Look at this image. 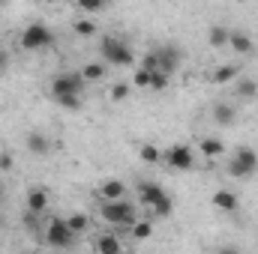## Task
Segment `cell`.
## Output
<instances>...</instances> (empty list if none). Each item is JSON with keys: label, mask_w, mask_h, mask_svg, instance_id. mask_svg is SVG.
Instances as JSON below:
<instances>
[{"label": "cell", "mask_w": 258, "mask_h": 254, "mask_svg": "<svg viewBox=\"0 0 258 254\" xmlns=\"http://www.w3.org/2000/svg\"><path fill=\"white\" fill-rule=\"evenodd\" d=\"M99 54L102 60L111 66H135V54L126 42H120L117 36H102L99 39Z\"/></svg>", "instance_id": "7a4b0ae2"}, {"label": "cell", "mask_w": 258, "mask_h": 254, "mask_svg": "<svg viewBox=\"0 0 258 254\" xmlns=\"http://www.w3.org/2000/svg\"><path fill=\"white\" fill-rule=\"evenodd\" d=\"M3 3H6V0H0V6H3Z\"/></svg>", "instance_id": "836d02e7"}, {"label": "cell", "mask_w": 258, "mask_h": 254, "mask_svg": "<svg viewBox=\"0 0 258 254\" xmlns=\"http://www.w3.org/2000/svg\"><path fill=\"white\" fill-rule=\"evenodd\" d=\"M81 78H84V81H102V78H105V63L81 66Z\"/></svg>", "instance_id": "ffe728a7"}, {"label": "cell", "mask_w": 258, "mask_h": 254, "mask_svg": "<svg viewBox=\"0 0 258 254\" xmlns=\"http://www.w3.org/2000/svg\"><path fill=\"white\" fill-rule=\"evenodd\" d=\"M45 206H48V194H45V191H42V189H30V191H27V209H30L33 215H36V212H42Z\"/></svg>", "instance_id": "5bb4252c"}, {"label": "cell", "mask_w": 258, "mask_h": 254, "mask_svg": "<svg viewBox=\"0 0 258 254\" xmlns=\"http://www.w3.org/2000/svg\"><path fill=\"white\" fill-rule=\"evenodd\" d=\"M0 171H12V156L9 153H0Z\"/></svg>", "instance_id": "1f68e13d"}, {"label": "cell", "mask_w": 258, "mask_h": 254, "mask_svg": "<svg viewBox=\"0 0 258 254\" xmlns=\"http://www.w3.org/2000/svg\"><path fill=\"white\" fill-rule=\"evenodd\" d=\"M162 162H168V168H174V171H189L195 165V153L186 144H174L168 153H162Z\"/></svg>", "instance_id": "52a82bcc"}, {"label": "cell", "mask_w": 258, "mask_h": 254, "mask_svg": "<svg viewBox=\"0 0 258 254\" xmlns=\"http://www.w3.org/2000/svg\"><path fill=\"white\" fill-rule=\"evenodd\" d=\"M126 194V186L120 180H102L99 183V197L102 200H114V197H123Z\"/></svg>", "instance_id": "4fadbf2b"}, {"label": "cell", "mask_w": 258, "mask_h": 254, "mask_svg": "<svg viewBox=\"0 0 258 254\" xmlns=\"http://www.w3.org/2000/svg\"><path fill=\"white\" fill-rule=\"evenodd\" d=\"M138 156H141V162H147V165H159V162H162V150L153 147V144H144V147L138 150Z\"/></svg>", "instance_id": "d6986e66"}, {"label": "cell", "mask_w": 258, "mask_h": 254, "mask_svg": "<svg viewBox=\"0 0 258 254\" xmlns=\"http://www.w3.org/2000/svg\"><path fill=\"white\" fill-rule=\"evenodd\" d=\"M141 69H147V72L159 69V54H156V51H147V54L141 57Z\"/></svg>", "instance_id": "f546056e"}, {"label": "cell", "mask_w": 258, "mask_h": 254, "mask_svg": "<svg viewBox=\"0 0 258 254\" xmlns=\"http://www.w3.org/2000/svg\"><path fill=\"white\" fill-rule=\"evenodd\" d=\"M138 200L144 206H150L156 215H171V209H174V200L165 194L162 186H156V183H141L138 186Z\"/></svg>", "instance_id": "3957f363"}, {"label": "cell", "mask_w": 258, "mask_h": 254, "mask_svg": "<svg viewBox=\"0 0 258 254\" xmlns=\"http://www.w3.org/2000/svg\"><path fill=\"white\" fill-rule=\"evenodd\" d=\"M96 248H99V251H105V254H114V251H120V248H123V242H120L117 236H111V233H105V236H99V242H96Z\"/></svg>", "instance_id": "44dd1931"}, {"label": "cell", "mask_w": 258, "mask_h": 254, "mask_svg": "<svg viewBox=\"0 0 258 254\" xmlns=\"http://www.w3.org/2000/svg\"><path fill=\"white\" fill-rule=\"evenodd\" d=\"M45 239L54 248H69L75 242V233H72V227H69L66 218H51L48 221V230H45Z\"/></svg>", "instance_id": "8992f818"}, {"label": "cell", "mask_w": 258, "mask_h": 254, "mask_svg": "<svg viewBox=\"0 0 258 254\" xmlns=\"http://www.w3.org/2000/svg\"><path fill=\"white\" fill-rule=\"evenodd\" d=\"M258 171V153L249 147H240L231 159H228V177L234 180H246Z\"/></svg>", "instance_id": "277c9868"}, {"label": "cell", "mask_w": 258, "mask_h": 254, "mask_svg": "<svg viewBox=\"0 0 258 254\" xmlns=\"http://www.w3.org/2000/svg\"><path fill=\"white\" fill-rule=\"evenodd\" d=\"M237 96H240V99H255L258 84L255 81H240V84H237Z\"/></svg>", "instance_id": "d4e9b609"}, {"label": "cell", "mask_w": 258, "mask_h": 254, "mask_svg": "<svg viewBox=\"0 0 258 254\" xmlns=\"http://www.w3.org/2000/svg\"><path fill=\"white\" fill-rule=\"evenodd\" d=\"M45 3H63V0H45Z\"/></svg>", "instance_id": "d6a6232c"}, {"label": "cell", "mask_w": 258, "mask_h": 254, "mask_svg": "<svg viewBox=\"0 0 258 254\" xmlns=\"http://www.w3.org/2000/svg\"><path fill=\"white\" fill-rule=\"evenodd\" d=\"M99 215L108 221V224H117V227H132L135 221H138V212H135V206L123 200V197H114V200H102V206H99Z\"/></svg>", "instance_id": "6da1fadb"}, {"label": "cell", "mask_w": 258, "mask_h": 254, "mask_svg": "<svg viewBox=\"0 0 258 254\" xmlns=\"http://www.w3.org/2000/svg\"><path fill=\"white\" fill-rule=\"evenodd\" d=\"M66 221H69L72 233H81V230H87V227H90V221H87V215H84V212H75V215H69Z\"/></svg>", "instance_id": "cb8c5ba5"}, {"label": "cell", "mask_w": 258, "mask_h": 254, "mask_svg": "<svg viewBox=\"0 0 258 254\" xmlns=\"http://www.w3.org/2000/svg\"><path fill=\"white\" fill-rule=\"evenodd\" d=\"M132 87H150V72L147 69H138L135 78H132Z\"/></svg>", "instance_id": "4dcf8cb0"}, {"label": "cell", "mask_w": 258, "mask_h": 254, "mask_svg": "<svg viewBox=\"0 0 258 254\" xmlns=\"http://www.w3.org/2000/svg\"><path fill=\"white\" fill-rule=\"evenodd\" d=\"M228 48H234L237 54H252V39H249V33H243V30H228Z\"/></svg>", "instance_id": "30bf717a"}, {"label": "cell", "mask_w": 258, "mask_h": 254, "mask_svg": "<svg viewBox=\"0 0 258 254\" xmlns=\"http://www.w3.org/2000/svg\"><path fill=\"white\" fill-rule=\"evenodd\" d=\"M129 90H132V87H129L126 81H117V84L111 87V99H114V102H123V99H129Z\"/></svg>", "instance_id": "4316f807"}, {"label": "cell", "mask_w": 258, "mask_h": 254, "mask_svg": "<svg viewBox=\"0 0 258 254\" xmlns=\"http://www.w3.org/2000/svg\"><path fill=\"white\" fill-rule=\"evenodd\" d=\"M225 153V144L222 141H216V138H204L201 141V156L204 159H216V156H222Z\"/></svg>", "instance_id": "2e32d148"}, {"label": "cell", "mask_w": 258, "mask_h": 254, "mask_svg": "<svg viewBox=\"0 0 258 254\" xmlns=\"http://www.w3.org/2000/svg\"><path fill=\"white\" fill-rule=\"evenodd\" d=\"M237 78V66H219L213 72V84H231Z\"/></svg>", "instance_id": "7402d4cb"}, {"label": "cell", "mask_w": 258, "mask_h": 254, "mask_svg": "<svg viewBox=\"0 0 258 254\" xmlns=\"http://www.w3.org/2000/svg\"><path fill=\"white\" fill-rule=\"evenodd\" d=\"M75 33H78V36H93V33H96V24L87 21V18H78V21H75Z\"/></svg>", "instance_id": "83f0119b"}, {"label": "cell", "mask_w": 258, "mask_h": 254, "mask_svg": "<svg viewBox=\"0 0 258 254\" xmlns=\"http://www.w3.org/2000/svg\"><path fill=\"white\" fill-rule=\"evenodd\" d=\"M213 120H216L219 126H234L237 114H234V108H228V105H216V108H213Z\"/></svg>", "instance_id": "ac0fdd59"}, {"label": "cell", "mask_w": 258, "mask_h": 254, "mask_svg": "<svg viewBox=\"0 0 258 254\" xmlns=\"http://www.w3.org/2000/svg\"><path fill=\"white\" fill-rule=\"evenodd\" d=\"M129 230H132V236H135V239H147V236L153 233V224H150V221H135Z\"/></svg>", "instance_id": "484cf974"}, {"label": "cell", "mask_w": 258, "mask_h": 254, "mask_svg": "<svg viewBox=\"0 0 258 254\" xmlns=\"http://www.w3.org/2000/svg\"><path fill=\"white\" fill-rule=\"evenodd\" d=\"M54 42V33L45 27V24H27L24 27V33H21V48L24 51H42V48H48Z\"/></svg>", "instance_id": "5b68a950"}, {"label": "cell", "mask_w": 258, "mask_h": 254, "mask_svg": "<svg viewBox=\"0 0 258 254\" xmlns=\"http://www.w3.org/2000/svg\"><path fill=\"white\" fill-rule=\"evenodd\" d=\"M51 99L66 111H81V93H60V96H51Z\"/></svg>", "instance_id": "e0dca14e"}, {"label": "cell", "mask_w": 258, "mask_h": 254, "mask_svg": "<svg viewBox=\"0 0 258 254\" xmlns=\"http://www.w3.org/2000/svg\"><path fill=\"white\" fill-rule=\"evenodd\" d=\"M207 42H210V48H225V45H228V27L213 24V27L207 30Z\"/></svg>", "instance_id": "9a60e30c"}, {"label": "cell", "mask_w": 258, "mask_h": 254, "mask_svg": "<svg viewBox=\"0 0 258 254\" xmlns=\"http://www.w3.org/2000/svg\"><path fill=\"white\" fill-rule=\"evenodd\" d=\"M75 3H78V9H84V12H99V9L108 6V0H75Z\"/></svg>", "instance_id": "f1b7e54d"}, {"label": "cell", "mask_w": 258, "mask_h": 254, "mask_svg": "<svg viewBox=\"0 0 258 254\" xmlns=\"http://www.w3.org/2000/svg\"><path fill=\"white\" fill-rule=\"evenodd\" d=\"M24 144H27V150H30L36 159H42V156L51 153V141H48V135H42V132H30Z\"/></svg>", "instance_id": "9c48e42d"}, {"label": "cell", "mask_w": 258, "mask_h": 254, "mask_svg": "<svg viewBox=\"0 0 258 254\" xmlns=\"http://www.w3.org/2000/svg\"><path fill=\"white\" fill-rule=\"evenodd\" d=\"M84 78H81V72H69V75H57L54 81H51V96H60V93H81L84 90Z\"/></svg>", "instance_id": "ba28073f"}, {"label": "cell", "mask_w": 258, "mask_h": 254, "mask_svg": "<svg viewBox=\"0 0 258 254\" xmlns=\"http://www.w3.org/2000/svg\"><path fill=\"white\" fill-rule=\"evenodd\" d=\"M213 206H216V209H222V212H234V209L240 206V200H237V194H234V191L219 189L216 194H213Z\"/></svg>", "instance_id": "7c38bea8"}, {"label": "cell", "mask_w": 258, "mask_h": 254, "mask_svg": "<svg viewBox=\"0 0 258 254\" xmlns=\"http://www.w3.org/2000/svg\"><path fill=\"white\" fill-rule=\"evenodd\" d=\"M168 72H162V69H153L150 72V90H156V93H162L165 87H168Z\"/></svg>", "instance_id": "603a6c76"}, {"label": "cell", "mask_w": 258, "mask_h": 254, "mask_svg": "<svg viewBox=\"0 0 258 254\" xmlns=\"http://www.w3.org/2000/svg\"><path fill=\"white\" fill-rule=\"evenodd\" d=\"M156 54H159V69H162V72H168V75L177 72V66H180V51H177V48L165 45V48H159Z\"/></svg>", "instance_id": "8fae6325"}]
</instances>
